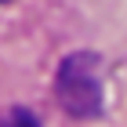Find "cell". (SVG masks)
Here are the masks:
<instances>
[{
  "instance_id": "1",
  "label": "cell",
  "mask_w": 127,
  "mask_h": 127,
  "mask_svg": "<svg viewBox=\"0 0 127 127\" xmlns=\"http://www.w3.org/2000/svg\"><path fill=\"white\" fill-rule=\"evenodd\" d=\"M55 98L73 120H95L102 113L105 91H102V62L91 51L65 55L55 73Z\"/></svg>"
},
{
  "instance_id": "2",
  "label": "cell",
  "mask_w": 127,
  "mask_h": 127,
  "mask_svg": "<svg viewBox=\"0 0 127 127\" xmlns=\"http://www.w3.org/2000/svg\"><path fill=\"white\" fill-rule=\"evenodd\" d=\"M0 127H40V120L33 116L29 109H22V105H11L4 116H0Z\"/></svg>"
},
{
  "instance_id": "3",
  "label": "cell",
  "mask_w": 127,
  "mask_h": 127,
  "mask_svg": "<svg viewBox=\"0 0 127 127\" xmlns=\"http://www.w3.org/2000/svg\"><path fill=\"white\" fill-rule=\"evenodd\" d=\"M0 4H4V0H0Z\"/></svg>"
}]
</instances>
